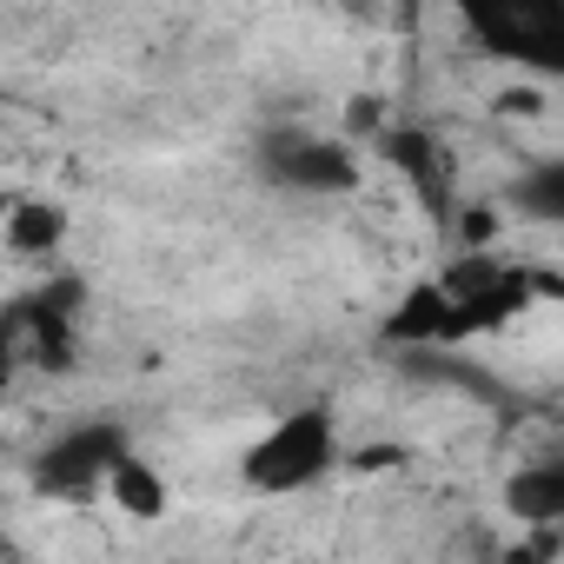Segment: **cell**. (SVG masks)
<instances>
[{
  "mask_svg": "<svg viewBox=\"0 0 564 564\" xmlns=\"http://www.w3.org/2000/svg\"><path fill=\"white\" fill-rule=\"evenodd\" d=\"M339 458H346V452H339L333 412H326V405H300V412H286V419H272V425L246 445L239 478H246L252 491H265V498H286V491H313L319 478H333Z\"/></svg>",
  "mask_w": 564,
  "mask_h": 564,
  "instance_id": "cell-1",
  "label": "cell"
},
{
  "mask_svg": "<svg viewBox=\"0 0 564 564\" xmlns=\"http://www.w3.org/2000/svg\"><path fill=\"white\" fill-rule=\"evenodd\" d=\"M259 173L286 193H306V199H339L359 186V153L346 140H326L306 127H279L259 140Z\"/></svg>",
  "mask_w": 564,
  "mask_h": 564,
  "instance_id": "cell-2",
  "label": "cell"
},
{
  "mask_svg": "<svg viewBox=\"0 0 564 564\" xmlns=\"http://www.w3.org/2000/svg\"><path fill=\"white\" fill-rule=\"evenodd\" d=\"M127 458V432L113 419H87V425H67L61 438H47L34 452V491L47 498H87V491H107L113 465Z\"/></svg>",
  "mask_w": 564,
  "mask_h": 564,
  "instance_id": "cell-3",
  "label": "cell"
},
{
  "mask_svg": "<svg viewBox=\"0 0 564 564\" xmlns=\"http://www.w3.org/2000/svg\"><path fill=\"white\" fill-rule=\"evenodd\" d=\"M557 28L564 14L557 8H505V14H465V34L498 54V61H518V67H538V74H557Z\"/></svg>",
  "mask_w": 564,
  "mask_h": 564,
  "instance_id": "cell-4",
  "label": "cell"
},
{
  "mask_svg": "<svg viewBox=\"0 0 564 564\" xmlns=\"http://www.w3.org/2000/svg\"><path fill=\"white\" fill-rule=\"evenodd\" d=\"M386 346H405V352H445V346H458L452 339V300L438 293V279H419V286L392 306Z\"/></svg>",
  "mask_w": 564,
  "mask_h": 564,
  "instance_id": "cell-5",
  "label": "cell"
},
{
  "mask_svg": "<svg viewBox=\"0 0 564 564\" xmlns=\"http://www.w3.org/2000/svg\"><path fill=\"white\" fill-rule=\"evenodd\" d=\"M505 511H511L524 531H557V524H564V465H557V458L518 465V471L505 478Z\"/></svg>",
  "mask_w": 564,
  "mask_h": 564,
  "instance_id": "cell-6",
  "label": "cell"
},
{
  "mask_svg": "<svg viewBox=\"0 0 564 564\" xmlns=\"http://www.w3.org/2000/svg\"><path fill=\"white\" fill-rule=\"evenodd\" d=\"M67 206H54V199H14L8 213H0V239H8V252H21V259H47V252H61L67 246Z\"/></svg>",
  "mask_w": 564,
  "mask_h": 564,
  "instance_id": "cell-7",
  "label": "cell"
},
{
  "mask_svg": "<svg viewBox=\"0 0 564 564\" xmlns=\"http://www.w3.org/2000/svg\"><path fill=\"white\" fill-rule=\"evenodd\" d=\"M379 147H386V160H392L425 199H445V147H438L425 127H386Z\"/></svg>",
  "mask_w": 564,
  "mask_h": 564,
  "instance_id": "cell-8",
  "label": "cell"
},
{
  "mask_svg": "<svg viewBox=\"0 0 564 564\" xmlns=\"http://www.w3.org/2000/svg\"><path fill=\"white\" fill-rule=\"evenodd\" d=\"M107 498L127 511V518H140V524H153V518H166V478L147 465V458H120L113 465V478H107Z\"/></svg>",
  "mask_w": 564,
  "mask_h": 564,
  "instance_id": "cell-9",
  "label": "cell"
},
{
  "mask_svg": "<svg viewBox=\"0 0 564 564\" xmlns=\"http://www.w3.org/2000/svg\"><path fill=\"white\" fill-rule=\"evenodd\" d=\"M511 213H518V219H538V226L564 219V160L524 166V173L511 180Z\"/></svg>",
  "mask_w": 564,
  "mask_h": 564,
  "instance_id": "cell-10",
  "label": "cell"
},
{
  "mask_svg": "<svg viewBox=\"0 0 564 564\" xmlns=\"http://www.w3.org/2000/svg\"><path fill=\"white\" fill-rule=\"evenodd\" d=\"M386 465H405V445H372V452H352V471H386Z\"/></svg>",
  "mask_w": 564,
  "mask_h": 564,
  "instance_id": "cell-11",
  "label": "cell"
},
{
  "mask_svg": "<svg viewBox=\"0 0 564 564\" xmlns=\"http://www.w3.org/2000/svg\"><path fill=\"white\" fill-rule=\"evenodd\" d=\"M498 107H505V113H538V94H531V87H518V94H505Z\"/></svg>",
  "mask_w": 564,
  "mask_h": 564,
  "instance_id": "cell-12",
  "label": "cell"
},
{
  "mask_svg": "<svg viewBox=\"0 0 564 564\" xmlns=\"http://www.w3.org/2000/svg\"><path fill=\"white\" fill-rule=\"evenodd\" d=\"M352 127H359V133L379 127V100H352Z\"/></svg>",
  "mask_w": 564,
  "mask_h": 564,
  "instance_id": "cell-13",
  "label": "cell"
}]
</instances>
